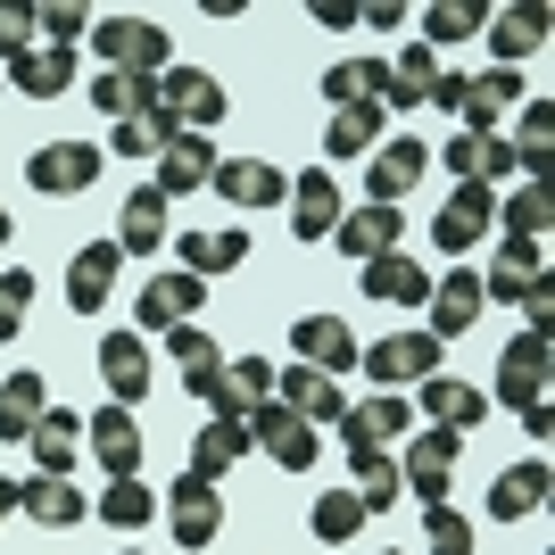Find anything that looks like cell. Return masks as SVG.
<instances>
[{
	"mask_svg": "<svg viewBox=\"0 0 555 555\" xmlns=\"http://www.w3.org/2000/svg\"><path fill=\"white\" fill-rule=\"evenodd\" d=\"M92 50L108 59L116 75H150V83L175 67V42H166V25H150V17H92Z\"/></svg>",
	"mask_w": 555,
	"mask_h": 555,
	"instance_id": "1",
	"label": "cell"
},
{
	"mask_svg": "<svg viewBox=\"0 0 555 555\" xmlns=\"http://www.w3.org/2000/svg\"><path fill=\"white\" fill-rule=\"evenodd\" d=\"M456 456H464V431H448V423H423L415 440H406V456H398V481H406V498H423V506H448Z\"/></svg>",
	"mask_w": 555,
	"mask_h": 555,
	"instance_id": "2",
	"label": "cell"
},
{
	"mask_svg": "<svg viewBox=\"0 0 555 555\" xmlns=\"http://www.w3.org/2000/svg\"><path fill=\"white\" fill-rule=\"evenodd\" d=\"M249 448H266V456L282 464V473H307V464L324 456V431H315V423H299L291 415V406H282V398H266V406H249Z\"/></svg>",
	"mask_w": 555,
	"mask_h": 555,
	"instance_id": "3",
	"label": "cell"
},
{
	"mask_svg": "<svg viewBox=\"0 0 555 555\" xmlns=\"http://www.w3.org/2000/svg\"><path fill=\"white\" fill-rule=\"evenodd\" d=\"M357 365H365L382 390H423V382L440 373V340H431V332H390V340L357 348Z\"/></svg>",
	"mask_w": 555,
	"mask_h": 555,
	"instance_id": "4",
	"label": "cell"
},
{
	"mask_svg": "<svg viewBox=\"0 0 555 555\" xmlns=\"http://www.w3.org/2000/svg\"><path fill=\"white\" fill-rule=\"evenodd\" d=\"M100 166H108V150H92V141H42L25 158V183L42 191V199H75V191L100 183Z\"/></svg>",
	"mask_w": 555,
	"mask_h": 555,
	"instance_id": "5",
	"label": "cell"
},
{
	"mask_svg": "<svg viewBox=\"0 0 555 555\" xmlns=\"http://www.w3.org/2000/svg\"><path fill=\"white\" fill-rule=\"evenodd\" d=\"M158 514H166V531H175V547H191V555L216 547V531H224V498H216L208 481H191V473L166 489V506H158Z\"/></svg>",
	"mask_w": 555,
	"mask_h": 555,
	"instance_id": "6",
	"label": "cell"
},
{
	"mask_svg": "<svg viewBox=\"0 0 555 555\" xmlns=\"http://www.w3.org/2000/svg\"><path fill=\"white\" fill-rule=\"evenodd\" d=\"M83 448H92V464L108 473V481H133V473H141V423H133V406H100V415H83Z\"/></svg>",
	"mask_w": 555,
	"mask_h": 555,
	"instance_id": "7",
	"label": "cell"
},
{
	"mask_svg": "<svg viewBox=\"0 0 555 555\" xmlns=\"http://www.w3.org/2000/svg\"><path fill=\"white\" fill-rule=\"evenodd\" d=\"M498 398H506L514 415H531V406H555V398H547V332H522V340L498 357Z\"/></svg>",
	"mask_w": 555,
	"mask_h": 555,
	"instance_id": "8",
	"label": "cell"
},
{
	"mask_svg": "<svg viewBox=\"0 0 555 555\" xmlns=\"http://www.w3.org/2000/svg\"><path fill=\"white\" fill-rule=\"evenodd\" d=\"M158 108L175 116V125H191V133H208L216 116H224V83H216L208 67H166L158 75Z\"/></svg>",
	"mask_w": 555,
	"mask_h": 555,
	"instance_id": "9",
	"label": "cell"
},
{
	"mask_svg": "<svg viewBox=\"0 0 555 555\" xmlns=\"http://www.w3.org/2000/svg\"><path fill=\"white\" fill-rule=\"evenodd\" d=\"M489 224H498V191H489V183H456V191H448V208L431 216V241H440L448 257H464Z\"/></svg>",
	"mask_w": 555,
	"mask_h": 555,
	"instance_id": "10",
	"label": "cell"
},
{
	"mask_svg": "<svg viewBox=\"0 0 555 555\" xmlns=\"http://www.w3.org/2000/svg\"><path fill=\"white\" fill-rule=\"evenodd\" d=\"M199 299H208V282L199 274H158V282H141V299H133V315H141V332H175V324H199Z\"/></svg>",
	"mask_w": 555,
	"mask_h": 555,
	"instance_id": "11",
	"label": "cell"
},
{
	"mask_svg": "<svg viewBox=\"0 0 555 555\" xmlns=\"http://www.w3.org/2000/svg\"><path fill=\"white\" fill-rule=\"evenodd\" d=\"M522 100V67H489V75H464L456 92V133H498V116Z\"/></svg>",
	"mask_w": 555,
	"mask_h": 555,
	"instance_id": "12",
	"label": "cell"
},
{
	"mask_svg": "<svg viewBox=\"0 0 555 555\" xmlns=\"http://www.w3.org/2000/svg\"><path fill=\"white\" fill-rule=\"evenodd\" d=\"M423 175H431V150H423V141L398 133L390 150H373V158H365V191H373V208H398V199H406Z\"/></svg>",
	"mask_w": 555,
	"mask_h": 555,
	"instance_id": "13",
	"label": "cell"
},
{
	"mask_svg": "<svg viewBox=\"0 0 555 555\" xmlns=\"http://www.w3.org/2000/svg\"><path fill=\"white\" fill-rule=\"evenodd\" d=\"M216 191H224L232 208H274V199H291V175H282L274 158H216V175H208Z\"/></svg>",
	"mask_w": 555,
	"mask_h": 555,
	"instance_id": "14",
	"label": "cell"
},
{
	"mask_svg": "<svg viewBox=\"0 0 555 555\" xmlns=\"http://www.w3.org/2000/svg\"><path fill=\"white\" fill-rule=\"evenodd\" d=\"M291 232L299 241H332L340 232V183H332V166L291 175Z\"/></svg>",
	"mask_w": 555,
	"mask_h": 555,
	"instance_id": "15",
	"label": "cell"
},
{
	"mask_svg": "<svg viewBox=\"0 0 555 555\" xmlns=\"http://www.w3.org/2000/svg\"><path fill=\"white\" fill-rule=\"evenodd\" d=\"M100 382H108V406H141L150 398V340L141 332H108L100 340Z\"/></svg>",
	"mask_w": 555,
	"mask_h": 555,
	"instance_id": "16",
	"label": "cell"
},
{
	"mask_svg": "<svg viewBox=\"0 0 555 555\" xmlns=\"http://www.w3.org/2000/svg\"><path fill=\"white\" fill-rule=\"evenodd\" d=\"M291 357L340 382V373L357 365V332H348L340 315H299V324H291Z\"/></svg>",
	"mask_w": 555,
	"mask_h": 555,
	"instance_id": "17",
	"label": "cell"
},
{
	"mask_svg": "<svg viewBox=\"0 0 555 555\" xmlns=\"http://www.w3.org/2000/svg\"><path fill=\"white\" fill-rule=\"evenodd\" d=\"M116 274H125V249H116V241L75 249V266H67V307H75V315H100V307L116 299Z\"/></svg>",
	"mask_w": 555,
	"mask_h": 555,
	"instance_id": "18",
	"label": "cell"
},
{
	"mask_svg": "<svg viewBox=\"0 0 555 555\" xmlns=\"http://www.w3.org/2000/svg\"><path fill=\"white\" fill-rule=\"evenodd\" d=\"M406 431H415V406H406L398 390H382V398H365V406H348V415H340L348 448H398Z\"/></svg>",
	"mask_w": 555,
	"mask_h": 555,
	"instance_id": "19",
	"label": "cell"
},
{
	"mask_svg": "<svg viewBox=\"0 0 555 555\" xmlns=\"http://www.w3.org/2000/svg\"><path fill=\"white\" fill-rule=\"evenodd\" d=\"M25 448H34V473H42V481H67L75 456H83V415H67V406H42V423L25 431Z\"/></svg>",
	"mask_w": 555,
	"mask_h": 555,
	"instance_id": "20",
	"label": "cell"
},
{
	"mask_svg": "<svg viewBox=\"0 0 555 555\" xmlns=\"http://www.w3.org/2000/svg\"><path fill=\"white\" fill-rule=\"evenodd\" d=\"M274 398H282L299 423H340V415H348L340 382H332V373H315V365H282V373H274Z\"/></svg>",
	"mask_w": 555,
	"mask_h": 555,
	"instance_id": "21",
	"label": "cell"
},
{
	"mask_svg": "<svg viewBox=\"0 0 555 555\" xmlns=\"http://www.w3.org/2000/svg\"><path fill=\"white\" fill-rule=\"evenodd\" d=\"M241 456H249V423H224V415H208L199 431H191V464H183V473L216 489V481H224V473H232Z\"/></svg>",
	"mask_w": 555,
	"mask_h": 555,
	"instance_id": "22",
	"label": "cell"
},
{
	"mask_svg": "<svg viewBox=\"0 0 555 555\" xmlns=\"http://www.w3.org/2000/svg\"><path fill=\"white\" fill-rule=\"evenodd\" d=\"M266 398H274V365H266V357H224V382L208 390V415L241 423L249 406H266Z\"/></svg>",
	"mask_w": 555,
	"mask_h": 555,
	"instance_id": "23",
	"label": "cell"
},
{
	"mask_svg": "<svg viewBox=\"0 0 555 555\" xmlns=\"http://www.w3.org/2000/svg\"><path fill=\"white\" fill-rule=\"evenodd\" d=\"M208 175H216V150H208V133H175L158 150V199H183V191H208Z\"/></svg>",
	"mask_w": 555,
	"mask_h": 555,
	"instance_id": "24",
	"label": "cell"
},
{
	"mask_svg": "<svg viewBox=\"0 0 555 555\" xmlns=\"http://www.w3.org/2000/svg\"><path fill=\"white\" fill-rule=\"evenodd\" d=\"M481 274H464V266H456V274H448V282H431V340H464V332H473V324H481Z\"/></svg>",
	"mask_w": 555,
	"mask_h": 555,
	"instance_id": "25",
	"label": "cell"
},
{
	"mask_svg": "<svg viewBox=\"0 0 555 555\" xmlns=\"http://www.w3.org/2000/svg\"><path fill=\"white\" fill-rule=\"evenodd\" d=\"M9 92H25V100H59V92H75V50H50V42H34L25 59H9Z\"/></svg>",
	"mask_w": 555,
	"mask_h": 555,
	"instance_id": "26",
	"label": "cell"
},
{
	"mask_svg": "<svg viewBox=\"0 0 555 555\" xmlns=\"http://www.w3.org/2000/svg\"><path fill=\"white\" fill-rule=\"evenodd\" d=\"M166 357L183 365V390L199 398V406H208V390L224 382V348H216L199 324H175V332H166Z\"/></svg>",
	"mask_w": 555,
	"mask_h": 555,
	"instance_id": "27",
	"label": "cell"
},
{
	"mask_svg": "<svg viewBox=\"0 0 555 555\" xmlns=\"http://www.w3.org/2000/svg\"><path fill=\"white\" fill-rule=\"evenodd\" d=\"M175 257H183V274L216 282V274H232V266L249 257V232H241V224H216V232H183V241H175Z\"/></svg>",
	"mask_w": 555,
	"mask_h": 555,
	"instance_id": "28",
	"label": "cell"
},
{
	"mask_svg": "<svg viewBox=\"0 0 555 555\" xmlns=\"http://www.w3.org/2000/svg\"><path fill=\"white\" fill-rule=\"evenodd\" d=\"M365 299H382V307H423V299H431V274H423L406 249L365 257Z\"/></svg>",
	"mask_w": 555,
	"mask_h": 555,
	"instance_id": "29",
	"label": "cell"
},
{
	"mask_svg": "<svg viewBox=\"0 0 555 555\" xmlns=\"http://www.w3.org/2000/svg\"><path fill=\"white\" fill-rule=\"evenodd\" d=\"M324 100L332 108H357V100L390 108V59H340V67H324Z\"/></svg>",
	"mask_w": 555,
	"mask_h": 555,
	"instance_id": "30",
	"label": "cell"
},
{
	"mask_svg": "<svg viewBox=\"0 0 555 555\" xmlns=\"http://www.w3.org/2000/svg\"><path fill=\"white\" fill-rule=\"evenodd\" d=\"M116 249L125 257H150L166 241V199H158V183H141L133 199H125V208H116V232H108Z\"/></svg>",
	"mask_w": 555,
	"mask_h": 555,
	"instance_id": "31",
	"label": "cell"
},
{
	"mask_svg": "<svg viewBox=\"0 0 555 555\" xmlns=\"http://www.w3.org/2000/svg\"><path fill=\"white\" fill-rule=\"evenodd\" d=\"M489 50H498V67H522L531 50H547V9H498L489 17Z\"/></svg>",
	"mask_w": 555,
	"mask_h": 555,
	"instance_id": "32",
	"label": "cell"
},
{
	"mask_svg": "<svg viewBox=\"0 0 555 555\" xmlns=\"http://www.w3.org/2000/svg\"><path fill=\"white\" fill-rule=\"evenodd\" d=\"M415 406H423V415H431V423H448V431H473V423L489 415V398L473 390V382H456V373H431Z\"/></svg>",
	"mask_w": 555,
	"mask_h": 555,
	"instance_id": "33",
	"label": "cell"
},
{
	"mask_svg": "<svg viewBox=\"0 0 555 555\" xmlns=\"http://www.w3.org/2000/svg\"><path fill=\"white\" fill-rule=\"evenodd\" d=\"M348 481H357L365 514H390L398 498H406V481H398V456H390V448H348Z\"/></svg>",
	"mask_w": 555,
	"mask_h": 555,
	"instance_id": "34",
	"label": "cell"
},
{
	"mask_svg": "<svg viewBox=\"0 0 555 555\" xmlns=\"http://www.w3.org/2000/svg\"><path fill=\"white\" fill-rule=\"evenodd\" d=\"M398 232H406V224H398V208H373V199H365L357 216H340V232H332V241L365 266V257H390V249H398Z\"/></svg>",
	"mask_w": 555,
	"mask_h": 555,
	"instance_id": "35",
	"label": "cell"
},
{
	"mask_svg": "<svg viewBox=\"0 0 555 555\" xmlns=\"http://www.w3.org/2000/svg\"><path fill=\"white\" fill-rule=\"evenodd\" d=\"M17 514H25V522H42V531H75V522L92 514V498H83V489H67V481H42V473H34Z\"/></svg>",
	"mask_w": 555,
	"mask_h": 555,
	"instance_id": "36",
	"label": "cell"
},
{
	"mask_svg": "<svg viewBox=\"0 0 555 555\" xmlns=\"http://www.w3.org/2000/svg\"><path fill=\"white\" fill-rule=\"evenodd\" d=\"M547 506V464H506V473H498V489H489V514H498V522H522V514H539Z\"/></svg>",
	"mask_w": 555,
	"mask_h": 555,
	"instance_id": "37",
	"label": "cell"
},
{
	"mask_svg": "<svg viewBox=\"0 0 555 555\" xmlns=\"http://www.w3.org/2000/svg\"><path fill=\"white\" fill-rule=\"evenodd\" d=\"M382 116H390V108H373V100H357V108H332L324 150H332V158H373V150H382Z\"/></svg>",
	"mask_w": 555,
	"mask_h": 555,
	"instance_id": "38",
	"label": "cell"
},
{
	"mask_svg": "<svg viewBox=\"0 0 555 555\" xmlns=\"http://www.w3.org/2000/svg\"><path fill=\"white\" fill-rule=\"evenodd\" d=\"M175 133H183V125L166 108H141V116H125V125H108V158H158Z\"/></svg>",
	"mask_w": 555,
	"mask_h": 555,
	"instance_id": "39",
	"label": "cell"
},
{
	"mask_svg": "<svg viewBox=\"0 0 555 555\" xmlns=\"http://www.w3.org/2000/svg\"><path fill=\"white\" fill-rule=\"evenodd\" d=\"M92 514L108 522V531H141V522H158V489H141V473L133 481H108L92 498Z\"/></svg>",
	"mask_w": 555,
	"mask_h": 555,
	"instance_id": "40",
	"label": "cell"
},
{
	"mask_svg": "<svg viewBox=\"0 0 555 555\" xmlns=\"http://www.w3.org/2000/svg\"><path fill=\"white\" fill-rule=\"evenodd\" d=\"M531 274H539V241H506V249H498V266L481 274V299H506V307H522Z\"/></svg>",
	"mask_w": 555,
	"mask_h": 555,
	"instance_id": "41",
	"label": "cell"
},
{
	"mask_svg": "<svg viewBox=\"0 0 555 555\" xmlns=\"http://www.w3.org/2000/svg\"><path fill=\"white\" fill-rule=\"evenodd\" d=\"M42 406H50L42 373H9V382H0V440H25V431L42 423Z\"/></svg>",
	"mask_w": 555,
	"mask_h": 555,
	"instance_id": "42",
	"label": "cell"
},
{
	"mask_svg": "<svg viewBox=\"0 0 555 555\" xmlns=\"http://www.w3.org/2000/svg\"><path fill=\"white\" fill-rule=\"evenodd\" d=\"M92 108L108 116V125H125V116L158 108V83H150V75H116V67H100V83H92Z\"/></svg>",
	"mask_w": 555,
	"mask_h": 555,
	"instance_id": "43",
	"label": "cell"
},
{
	"mask_svg": "<svg viewBox=\"0 0 555 555\" xmlns=\"http://www.w3.org/2000/svg\"><path fill=\"white\" fill-rule=\"evenodd\" d=\"M307 531L324 539V547H348V539L365 531V498H357V489H324L315 514H307Z\"/></svg>",
	"mask_w": 555,
	"mask_h": 555,
	"instance_id": "44",
	"label": "cell"
},
{
	"mask_svg": "<svg viewBox=\"0 0 555 555\" xmlns=\"http://www.w3.org/2000/svg\"><path fill=\"white\" fill-rule=\"evenodd\" d=\"M415 25H423V50H448V42H464V34H481L489 9H481V0H431Z\"/></svg>",
	"mask_w": 555,
	"mask_h": 555,
	"instance_id": "45",
	"label": "cell"
},
{
	"mask_svg": "<svg viewBox=\"0 0 555 555\" xmlns=\"http://www.w3.org/2000/svg\"><path fill=\"white\" fill-rule=\"evenodd\" d=\"M547 175H522V191H514L506 208H498V224H506V241H539V232H547Z\"/></svg>",
	"mask_w": 555,
	"mask_h": 555,
	"instance_id": "46",
	"label": "cell"
},
{
	"mask_svg": "<svg viewBox=\"0 0 555 555\" xmlns=\"http://www.w3.org/2000/svg\"><path fill=\"white\" fill-rule=\"evenodd\" d=\"M547 150H555V108L547 100H522V141H514L522 175H547Z\"/></svg>",
	"mask_w": 555,
	"mask_h": 555,
	"instance_id": "47",
	"label": "cell"
},
{
	"mask_svg": "<svg viewBox=\"0 0 555 555\" xmlns=\"http://www.w3.org/2000/svg\"><path fill=\"white\" fill-rule=\"evenodd\" d=\"M34 25H42V42L50 50H75V42H92V9H59V0H50V9H34Z\"/></svg>",
	"mask_w": 555,
	"mask_h": 555,
	"instance_id": "48",
	"label": "cell"
},
{
	"mask_svg": "<svg viewBox=\"0 0 555 555\" xmlns=\"http://www.w3.org/2000/svg\"><path fill=\"white\" fill-rule=\"evenodd\" d=\"M34 291H42V282L25 274V266H9V274H0V340H17V332H25V307H34Z\"/></svg>",
	"mask_w": 555,
	"mask_h": 555,
	"instance_id": "49",
	"label": "cell"
},
{
	"mask_svg": "<svg viewBox=\"0 0 555 555\" xmlns=\"http://www.w3.org/2000/svg\"><path fill=\"white\" fill-rule=\"evenodd\" d=\"M423 522H431V555H473V522L456 506H423Z\"/></svg>",
	"mask_w": 555,
	"mask_h": 555,
	"instance_id": "50",
	"label": "cell"
},
{
	"mask_svg": "<svg viewBox=\"0 0 555 555\" xmlns=\"http://www.w3.org/2000/svg\"><path fill=\"white\" fill-rule=\"evenodd\" d=\"M506 175H522L514 141H506V133H481V175H473V183H506Z\"/></svg>",
	"mask_w": 555,
	"mask_h": 555,
	"instance_id": "51",
	"label": "cell"
},
{
	"mask_svg": "<svg viewBox=\"0 0 555 555\" xmlns=\"http://www.w3.org/2000/svg\"><path fill=\"white\" fill-rule=\"evenodd\" d=\"M34 50V9H0V67Z\"/></svg>",
	"mask_w": 555,
	"mask_h": 555,
	"instance_id": "52",
	"label": "cell"
},
{
	"mask_svg": "<svg viewBox=\"0 0 555 555\" xmlns=\"http://www.w3.org/2000/svg\"><path fill=\"white\" fill-rule=\"evenodd\" d=\"M431 158H440L448 175H456V183H473V175H481V133H456L448 150H431Z\"/></svg>",
	"mask_w": 555,
	"mask_h": 555,
	"instance_id": "53",
	"label": "cell"
},
{
	"mask_svg": "<svg viewBox=\"0 0 555 555\" xmlns=\"http://www.w3.org/2000/svg\"><path fill=\"white\" fill-rule=\"evenodd\" d=\"M307 17L324 25V34H357V9H348V0H307Z\"/></svg>",
	"mask_w": 555,
	"mask_h": 555,
	"instance_id": "54",
	"label": "cell"
},
{
	"mask_svg": "<svg viewBox=\"0 0 555 555\" xmlns=\"http://www.w3.org/2000/svg\"><path fill=\"white\" fill-rule=\"evenodd\" d=\"M357 25H406V9H398V0H373V9H357Z\"/></svg>",
	"mask_w": 555,
	"mask_h": 555,
	"instance_id": "55",
	"label": "cell"
},
{
	"mask_svg": "<svg viewBox=\"0 0 555 555\" xmlns=\"http://www.w3.org/2000/svg\"><path fill=\"white\" fill-rule=\"evenodd\" d=\"M17 506H25V481H9V473H0V522H9Z\"/></svg>",
	"mask_w": 555,
	"mask_h": 555,
	"instance_id": "56",
	"label": "cell"
},
{
	"mask_svg": "<svg viewBox=\"0 0 555 555\" xmlns=\"http://www.w3.org/2000/svg\"><path fill=\"white\" fill-rule=\"evenodd\" d=\"M9 232H17V224H9V208H0V241H9Z\"/></svg>",
	"mask_w": 555,
	"mask_h": 555,
	"instance_id": "57",
	"label": "cell"
},
{
	"mask_svg": "<svg viewBox=\"0 0 555 555\" xmlns=\"http://www.w3.org/2000/svg\"><path fill=\"white\" fill-rule=\"evenodd\" d=\"M0 83H9V75H0Z\"/></svg>",
	"mask_w": 555,
	"mask_h": 555,
	"instance_id": "58",
	"label": "cell"
},
{
	"mask_svg": "<svg viewBox=\"0 0 555 555\" xmlns=\"http://www.w3.org/2000/svg\"><path fill=\"white\" fill-rule=\"evenodd\" d=\"M125 555H133V547H125Z\"/></svg>",
	"mask_w": 555,
	"mask_h": 555,
	"instance_id": "59",
	"label": "cell"
},
{
	"mask_svg": "<svg viewBox=\"0 0 555 555\" xmlns=\"http://www.w3.org/2000/svg\"><path fill=\"white\" fill-rule=\"evenodd\" d=\"M390 555H398V547H390Z\"/></svg>",
	"mask_w": 555,
	"mask_h": 555,
	"instance_id": "60",
	"label": "cell"
}]
</instances>
